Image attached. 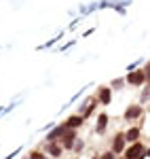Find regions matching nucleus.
I'll return each instance as SVG.
<instances>
[{"mask_svg":"<svg viewBox=\"0 0 150 159\" xmlns=\"http://www.w3.org/2000/svg\"><path fill=\"white\" fill-rule=\"evenodd\" d=\"M114 157H116V155H114L112 151H108V153H104V155H101L100 159H114Z\"/></svg>","mask_w":150,"mask_h":159,"instance_id":"nucleus-14","label":"nucleus"},{"mask_svg":"<svg viewBox=\"0 0 150 159\" xmlns=\"http://www.w3.org/2000/svg\"><path fill=\"white\" fill-rule=\"evenodd\" d=\"M139 127H129L125 132V140L127 142H139Z\"/></svg>","mask_w":150,"mask_h":159,"instance_id":"nucleus-9","label":"nucleus"},{"mask_svg":"<svg viewBox=\"0 0 150 159\" xmlns=\"http://www.w3.org/2000/svg\"><path fill=\"white\" fill-rule=\"evenodd\" d=\"M21 148H24V147L15 148V151H13V153H9V155H6V157H2V159H15V157H17V155H19V153H21Z\"/></svg>","mask_w":150,"mask_h":159,"instance_id":"nucleus-12","label":"nucleus"},{"mask_svg":"<svg viewBox=\"0 0 150 159\" xmlns=\"http://www.w3.org/2000/svg\"><path fill=\"white\" fill-rule=\"evenodd\" d=\"M148 91H150V85H148Z\"/></svg>","mask_w":150,"mask_h":159,"instance_id":"nucleus-19","label":"nucleus"},{"mask_svg":"<svg viewBox=\"0 0 150 159\" xmlns=\"http://www.w3.org/2000/svg\"><path fill=\"white\" fill-rule=\"evenodd\" d=\"M144 115V108L139 106V104H133V106H129V108L125 110V119L127 121H135V119H139Z\"/></svg>","mask_w":150,"mask_h":159,"instance_id":"nucleus-2","label":"nucleus"},{"mask_svg":"<svg viewBox=\"0 0 150 159\" xmlns=\"http://www.w3.org/2000/svg\"><path fill=\"white\" fill-rule=\"evenodd\" d=\"M83 121H85V119H83L80 115H76V117H70V119L66 121V125H68L70 129H76V127H80V125H83Z\"/></svg>","mask_w":150,"mask_h":159,"instance_id":"nucleus-10","label":"nucleus"},{"mask_svg":"<svg viewBox=\"0 0 150 159\" xmlns=\"http://www.w3.org/2000/svg\"><path fill=\"white\" fill-rule=\"evenodd\" d=\"M74 138H76L74 129H70V127H68V132H66V134L62 136V142H59V144H62L63 148H72V147L76 144V142H74Z\"/></svg>","mask_w":150,"mask_h":159,"instance_id":"nucleus-6","label":"nucleus"},{"mask_svg":"<svg viewBox=\"0 0 150 159\" xmlns=\"http://www.w3.org/2000/svg\"><path fill=\"white\" fill-rule=\"evenodd\" d=\"M146 76L150 79V61H148V66H146Z\"/></svg>","mask_w":150,"mask_h":159,"instance_id":"nucleus-16","label":"nucleus"},{"mask_svg":"<svg viewBox=\"0 0 150 159\" xmlns=\"http://www.w3.org/2000/svg\"><path fill=\"white\" fill-rule=\"evenodd\" d=\"M106 127H108V115H106V112H101L100 117H97V123H95V132L101 136L104 132H106Z\"/></svg>","mask_w":150,"mask_h":159,"instance_id":"nucleus-7","label":"nucleus"},{"mask_svg":"<svg viewBox=\"0 0 150 159\" xmlns=\"http://www.w3.org/2000/svg\"><path fill=\"white\" fill-rule=\"evenodd\" d=\"M125 134H116L114 136V142H112V153L118 155V153H125Z\"/></svg>","mask_w":150,"mask_h":159,"instance_id":"nucleus-4","label":"nucleus"},{"mask_svg":"<svg viewBox=\"0 0 150 159\" xmlns=\"http://www.w3.org/2000/svg\"><path fill=\"white\" fill-rule=\"evenodd\" d=\"M83 148H85V142H83V140H78V142H76V147H74V151H76V153H80Z\"/></svg>","mask_w":150,"mask_h":159,"instance_id":"nucleus-13","label":"nucleus"},{"mask_svg":"<svg viewBox=\"0 0 150 159\" xmlns=\"http://www.w3.org/2000/svg\"><path fill=\"white\" fill-rule=\"evenodd\" d=\"M4 112H6V108H0V117H2V115H4Z\"/></svg>","mask_w":150,"mask_h":159,"instance_id":"nucleus-17","label":"nucleus"},{"mask_svg":"<svg viewBox=\"0 0 150 159\" xmlns=\"http://www.w3.org/2000/svg\"><path fill=\"white\" fill-rule=\"evenodd\" d=\"M125 159H144V155H146V148H144V144L142 142H133L129 148H125Z\"/></svg>","mask_w":150,"mask_h":159,"instance_id":"nucleus-1","label":"nucleus"},{"mask_svg":"<svg viewBox=\"0 0 150 159\" xmlns=\"http://www.w3.org/2000/svg\"><path fill=\"white\" fill-rule=\"evenodd\" d=\"M146 155H148V157H150V148H148V151H146Z\"/></svg>","mask_w":150,"mask_h":159,"instance_id":"nucleus-18","label":"nucleus"},{"mask_svg":"<svg viewBox=\"0 0 150 159\" xmlns=\"http://www.w3.org/2000/svg\"><path fill=\"white\" fill-rule=\"evenodd\" d=\"M127 83H129V85H142V83H146V72H142V70L129 72V76H127Z\"/></svg>","mask_w":150,"mask_h":159,"instance_id":"nucleus-3","label":"nucleus"},{"mask_svg":"<svg viewBox=\"0 0 150 159\" xmlns=\"http://www.w3.org/2000/svg\"><path fill=\"white\" fill-rule=\"evenodd\" d=\"M100 102L104 106H108V104L112 102V91H110L108 87H100Z\"/></svg>","mask_w":150,"mask_h":159,"instance_id":"nucleus-8","label":"nucleus"},{"mask_svg":"<svg viewBox=\"0 0 150 159\" xmlns=\"http://www.w3.org/2000/svg\"><path fill=\"white\" fill-rule=\"evenodd\" d=\"M45 151H47V155H51V157H59L63 147L59 142H45Z\"/></svg>","mask_w":150,"mask_h":159,"instance_id":"nucleus-5","label":"nucleus"},{"mask_svg":"<svg viewBox=\"0 0 150 159\" xmlns=\"http://www.w3.org/2000/svg\"><path fill=\"white\" fill-rule=\"evenodd\" d=\"M30 159H47V157H45V155H40V153H36V151H34V153H30Z\"/></svg>","mask_w":150,"mask_h":159,"instance_id":"nucleus-15","label":"nucleus"},{"mask_svg":"<svg viewBox=\"0 0 150 159\" xmlns=\"http://www.w3.org/2000/svg\"><path fill=\"white\" fill-rule=\"evenodd\" d=\"M62 36H63V34H57L55 38H51L49 43H45V45H40V47H38V51H42V49H49V47H53V45H55V43H57V40H59Z\"/></svg>","mask_w":150,"mask_h":159,"instance_id":"nucleus-11","label":"nucleus"}]
</instances>
